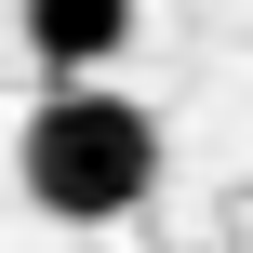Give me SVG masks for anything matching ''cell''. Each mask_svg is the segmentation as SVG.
Segmentation results:
<instances>
[{"label": "cell", "mask_w": 253, "mask_h": 253, "mask_svg": "<svg viewBox=\"0 0 253 253\" xmlns=\"http://www.w3.org/2000/svg\"><path fill=\"white\" fill-rule=\"evenodd\" d=\"M13 187L53 213V227H120L160 200V120L107 80H53L13 133Z\"/></svg>", "instance_id": "cell-1"}, {"label": "cell", "mask_w": 253, "mask_h": 253, "mask_svg": "<svg viewBox=\"0 0 253 253\" xmlns=\"http://www.w3.org/2000/svg\"><path fill=\"white\" fill-rule=\"evenodd\" d=\"M27 53L53 80H107L133 53V0H27Z\"/></svg>", "instance_id": "cell-2"}]
</instances>
